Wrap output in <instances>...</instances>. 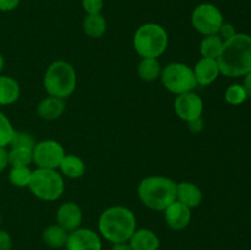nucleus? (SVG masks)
I'll return each mask as SVG.
<instances>
[{"label": "nucleus", "mask_w": 251, "mask_h": 250, "mask_svg": "<svg viewBox=\"0 0 251 250\" xmlns=\"http://www.w3.org/2000/svg\"><path fill=\"white\" fill-rule=\"evenodd\" d=\"M221 74L230 78H238L251 71V36L237 33L225 42L217 58Z\"/></svg>", "instance_id": "f257e3e1"}, {"label": "nucleus", "mask_w": 251, "mask_h": 250, "mask_svg": "<svg viewBox=\"0 0 251 250\" xmlns=\"http://www.w3.org/2000/svg\"><path fill=\"white\" fill-rule=\"evenodd\" d=\"M136 229V216L125 206H112L98 218L100 235L112 244L129 242Z\"/></svg>", "instance_id": "f03ea898"}, {"label": "nucleus", "mask_w": 251, "mask_h": 250, "mask_svg": "<svg viewBox=\"0 0 251 250\" xmlns=\"http://www.w3.org/2000/svg\"><path fill=\"white\" fill-rule=\"evenodd\" d=\"M137 195L150 210L164 211L176 200V183L167 176H146L137 186Z\"/></svg>", "instance_id": "7ed1b4c3"}, {"label": "nucleus", "mask_w": 251, "mask_h": 250, "mask_svg": "<svg viewBox=\"0 0 251 250\" xmlns=\"http://www.w3.org/2000/svg\"><path fill=\"white\" fill-rule=\"evenodd\" d=\"M76 70L69 61L55 60L47 68L43 76V86L49 96L68 98L76 90Z\"/></svg>", "instance_id": "20e7f679"}, {"label": "nucleus", "mask_w": 251, "mask_h": 250, "mask_svg": "<svg viewBox=\"0 0 251 250\" xmlns=\"http://www.w3.org/2000/svg\"><path fill=\"white\" fill-rule=\"evenodd\" d=\"M134 48L141 58L158 59L168 47L166 28L156 22L141 25L134 34Z\"/></svg>", "instance_id": "39448f33"}, {"label": "nucleus", "mask_w": 251, "mask_h": 250, "mask_svg": "<svg viewBox=\"0 0 251 250\" xmlns=\"http://www.w3.org/2000/svg\"><path fill=\"white\" fill-rule=\"evenodd\" d=\"M28 189L39 200L55 201L65 191V183L58 169L37 168L32 171Z\"/></svg>", "instance_id": "423d86ee"}, {"label": "nucleus", "mask_w": 251, "mask_h": 250, "mask_svg": "<svg viewBox=\"0 0 251 250\" xmlns=\"http://www.w3.org/2000/svg\"><path fill=\"white\" fill-rule=\"evenodd\" d=\"M161 80L164 87L176 96L191 92L198 86L193 68L179 61L169 63L162 69Z\"/></svg>", "instance_id": "0eeeda50"}, {"label": "nucleus", "mask_w": 251, "mask_h": 250, "mask_svg": "<svg viewBox=\"0 0 251 250\" xmlns=\"http://www.w3.org/2000/svg\"><path fill=\"white\" fill-rule=\"evenodd\" d=\"M223 22L225 21L221 10L211 2L198 5L191 14V25L194 29L202 36L217 34Z\"/></svg>", "instance_id": "6e6552de"}, {"label": "nucleus", "mask_w": 251, "mask_h": 250, "mask_svg": "<svg viewBox=\"0 0 251 250\" xmlns=\"http://www.w3.org/2000/svg\"><path fill=\"white\" fill-rule=\"evenodd\" d=\"M65 150L55 140H43L34 145L33 163L37 168L58 169L65 156Z\"/></svg>", "instance_id": "1a4fd4ad"}, {"label": "nucleus", "mask_w": 251, "mask_h": 250, "mask_svg": "<svg viewBox=\"0 0 251 250\" xmlns=\"http://www.w3.org/2000/svg\"><path fill=\"white\" fill-rule=\"evenodd\" d=\"M174 110L184 122L189 123L202 117L203 100L194 91L176 96L174 100Z\"/></svg>", "instance_id": "9d476101"}, {"label": "nucleus", "mask_w": 251, "mask_h": 250, "mask_svg": "<svg viewBox=\"0 0 251 250\" xmlns=\"http://www.w3.org/2000/svg\"><path fill=\"white\" fill-rule=\"evenodd\" d=\"M102 237L90 228H78L69 233L66 250H102Z\"/></svg>", "instance_id": "9b49d317"}, {"label": "nucleus", "mask_w": 251, "mask_h": 250, "mask_svg": "<svg viewBox=\"0 0 251 250\" xmlns=\"http://www.w3.org/2000/svg\"><path fill=\"white\" fill-rule=\"evenodd\" d=\"M82 210L75 202L63 203L56 211V223L68 233L78 229L82 225Z\"/></svg>", "instance_id": "f8f14e48"}, {"label": "nucleus", "mask_w": 251, "mask_h": 250, "mask_svg": "<svg viewBox=\"0 0 251 250\" xmlns=\"http://www.w3.org/2000/svg\"><path fill=\"white\" fill-rule=\"evenodd\" d=\"M164 212V220L172 230H183L191 221V210L179 201H174Z\"/></svg>", "instance_id": "ddd939ff"}, {"label": "nucleus", "mask_w": 251, "mask_h": 250, "mask_svg": "<svg viewBox=\"0 0 251 250\" xmlns=\"http://www.w3.org/2000/svg\"><path fill=\"white\" fill-rule=\"evenodd\" d=\"M194 75H195L196 82L201 86H208L215 82L221 75L220 66H218L217 59L201 58L194 66Z\"/></svg>", "instance_id": "4468645a"}, {"label": "nucleus", "mask_w": 251, "mask_h": 250, "mask_svg": "<svg viewBox=\"0 0 251 250\" xmlns=\"http://www.w3.org/2000/svg\"><path fill=\"white\" fill-rule=\"evenodd\" d=\"M203 194L196 184L191 181L176 183V201L181 202L190 210L199 207L202 202Z\"/></svg>", "instance_id": "2eb2a0df"}, {"label": "nucleus", "mask_w": 251, "mask_h": 250, "mask_svg": "<svg viewBox=\"0 0 251 250\" xmlns=\"http://www.w3.org/2000/svg\"><path fill=\"white\" fill-rule=\"evenodd\" d=\"M129 244L134 250H158L161 247V239L153 230L140 228L131 235Z\"/></svg>", "instance_id": "dca6fc26"}, {"label": "nucleus", "mask_w": 251, "mask_h": 250, "mask_svg": "<svg viewBox=\"0 0 251 250\" xmlns=\"http://www.w3.org/2000/svg\"><path fill=\"white\" fill-rule=\"evenodd\" d=\"M65 100L48 96L37 105V114L43 120H55L65 112Z\"/></svg>", "instance_id": "f3484780"}, {"label": "nucleus", "mask_w": 251, "mask_h": 250, "mask_svg": "<svg viewBox=\"0 0 251 250\" xmlns=\"http://www.w3.org/2000/svg\"><path fill=\"white\" fill-rule=\"evenodd\" d=\"M20 93L21 88L14 77L0 75V105L14 104L19 100Z\"/></svg>", "instance_id": "a211bd4d"}, {"label": "nucleus", "mask_w": 251, "mask_h": 250, "mask_svg": "<svg viewBox=\"0 0 251 250\" xmlns=\"http://www.w3.org/2000/svg\"><path fill=\"white\" fill-rule=\"evenodd\" d=\"M59 169H60L61 175L69 179H78L85 175L86 164L83 159L76 154H65L59 166Z\"/></svg>", "instance_id": "6ab92c4d"}, {"label": "nucleus", "mask_w": 251, "mask_h": 250, "mask_svg": "<svg viewBox=\"0 0 251 250\" xmlns=\"http://www.w3.org/2000/svg\"><path fill=\"white\" fill-rule=\"evenodd\" d=\"M68 237L69 233L63 227H60L58 223L56 225H48L42 232V240H43V243L47 247L51 248V249H61V248H65Z\"/></svg>", "instance_id": "aec40b11"}, {"label": "nucleus", "mask_w": 251, "mask_h": 250, "mask_svg": "<svg viewBox=\"0 0 251 250\" xmlns=\"http://www.w3.org/2000/svg\"><path fill=\"white\" fill-rule=\"evenodd\" d=\"M82 28L90 38H100L107 31V20L102 14L86 15L82 22Z\"/></svg>", "instance_id": "412c9836"}, {"label": "nucleus", "mask_w": 251, "mask_h": 250, "mask_svg": "<svg viewBox=\"0 0 251 250\" xmlns=\"http://www.w3.org/2000/svg\"><path fill=\"white\" fill-rule=\"evenodd\" d=\"M162 66L158 59L156 58H141V61L137 66L139 77L145 82H153L161 78Z\"/></svg>", "instance_id": "4be33fe9"}, {"label": "nucleus", "mask_w": 251, "mask_h": 250, "mask_svg": "<svg viewBox=\"0 0 251 250\" xmlns=\"http://www.w3.org/2000/svg\"><path fill=\"white\" fill-rule=\"evenodd\" d=\"M223 44H225V42L218 34L203 36V38L200 42L201 58L217 59L222 51Z\"/></svg>", "instance_id": "5701e85b"}, {"label": "nucleus", "mask_w": 251, "mask_h": 250, "mask_svg": "<svg viewBox=\"0 0 251 250\" xmlns=\"http://www.w3.org/2000/svg\"><path fill=\"white\" fill-rule=\"evenodd\" d=\"M10 167H29L33 163V149L28 147H10L7 151Z\"/></svg>", "instance_id": "b1692460"}, {"label": "nucleus", "mask_w": 251, "mask_h": 250, "mask_svg": "<svg viewBox=\"0 0 251 250\" xmlns=\"http://www.w3.org/2000/svg\"><path fill=\"white\" fill-rule=\"evenodd\" d=\"M32 171L29 167H11L9 172V180L16 188H28Z\"/></svg>", "instance_id": "393cba45"}, {"label": "nucleus", "mask_w": 251, "mask_h": 250, "mask_svg": "<svg viewBox=\"0 0 251 250\" xmlns=\"http://www.w3.org/2000/svg\"><path fill=\"white\" fill-rule=\"evenodd\" d=\"M225 98L230 105H240L248 100V95L244 86L239 85V83H234V85H230L226 90Z\"/></svg>", "instance_id": "a878e982"}, {"label": "nucleus", "mask_w": 251, "mask_h": 250, "mask_svg": "<svg viewBox=\"0 0 251 250\" xmlns=\"http://www.w3.org/2000/svg\"><path fill=\"white\" fill-rule=\"evenodd\" d=\"M15 131H16V130L14 129V126H12L11 122H10V119L7 118V115H5L4 113L0 112V147L6 149V147L9 146Z\"/></svg>", "instance_id": "bb28decb"}, {"label": "nucleus", "mask_w": 251, "mask_h": 250, "mask_svg": "<svg viewBox=\"0 0 251 250\" xmlns=\"http://www.w3.org/2000/svg\"><path fill=\"white\" fill-rule=\"evenodd\" d=\"M36 141L34 137L31 134L26 131H15L14 136H12L11 142H10V147H28V149H33Z\"/></svg>", "instance_id": "cd10ccee"}, {"label": "nucleus", "mask_w": 251, "mask_h": 250, "mask_svg": "<svg viewBox=\"0 0 251 250\" xmlns=\"http://www.w3.org/2000/svg\"><path fill=\"white\" fill-rule=\"evenodd\" d=\"M82 9L87 15L102 14L104 0H82Z\"/></svg>", "instance_id": "c85d7f7f"}, {"label": "nucleus", "mask_w": 251, "mask_h": 250, "mask_svg": "<svg viewBox=\"0 0 251 250\" xmlns=\"http://www.w3.org/2000/svg\"><path fill=\"white\" fill-rule=\"evenodd\" d=\"M237 33L238 32H237V29H235V27L233 26L232 24H229V22H223L217 32V34L223 39V42L230 39L232 37H234Z\"/></svg>", "instance_id": "c756f323"}, {"label": "nucleus", "mask_w": 251, "mask_h": 250, "mask_svg": "<svg viewBox=\"0 0 251 250\" xmlns=\"http://www.w3.org/2000/svg\"><path fill=\"white\" fill-rule=\"evenodd\" d=\"M12 249V238L10 233L6 230L0 229V250H11Z\"/></svg>", "instance_id": "7c9ffc66"}, {"label": "nucleus", "mask_w": 251, "mask_h": 250, "mask_svg": "<svg viewBox=\"0 0 251 250\" xmlns=\"http://www.w3.org/2000/svg\"><path fill=\"white\" fill-rule=\"evenodd\" d=\"M21 0H0V11L10 12L17 9Z\"/></svg>", "instance_id": "2f4dec72"}, {"label": "nucleus", "mask_w": 251, "mask_h": 250, "mask_svg": "<svg viewBox=\"0 0 251 250\" xmlns=\"http://www.w3.org/2000/svg\"><path fill=\"white\" fill-rule=\"evenodd\" d=\"M188 124H189V129H190V131L194 132V134H196V132H200L201 130L205 127V123H203L202 117L199 118V119L193 120V122H189Z\"/></svg>", "instance_id": "473e14b6"}, {"label": "nucleus", "mask_w": 251, "mask_h": 250, "mask_svg": "<svg viewBox=\"0 0 251 250\" xmlns=\"http://www.w3.org/2000/svg\"><path fill=\"white\" fill-rule=\"evenodd\" d=\"M9 166V158H7V151L4 147H0V173L6 169Z\"/></svg>", "instance_id": "72a5a7b5"}, {"label": "nucleus", "mask_w": 251, "mask_h": 250, "mask_svg": "<svg viewBox=\"0 0 251 250\" xmlns=\"http://www.w3.org/2000/svg\"><path fill=\"white\" fill-rule=\"evenodd\" d=\"M245 91H247L248 98H251V71L244 76V82H243Z\"/></svg>", "instance_id": "f704fd0d"}, {"label": "nucleus", "mask_w": 251, "mask_h": 250, "mask_svg": "<svg viewBox=\"0 0 251 250\" xmlns=\"http://www.w3.org/2000/svg\"><path fill=\"white\" fill-rule=\"evenodd\" d=\"M110 250H134L131 248V245L129 244V242L124 243H115V244H112V249Z\"/></svg>", "instance_id": "c9c22d12"}, {"label": "nucleus", "mask_w": 251, "mask_h": 250, "mask_svg": "<svg viewBox=\"0 0 251 250\" xmlns=\"http://www.w3.org/2000/svg\"><path fill=\"white\" fill-rule=\"evenodd\" d=\"M4 68H5V58H4V55L0 53V75H1Z\"/></svg>", "instance_id": "e433bc0d"}, {"label": "nucleus", "mask_w": 251, "mask_h": 250, "mask_svg": "<svg viewBox=\"0 0 251 250\" xmlns=\"http://www.w3.org/2000/svg\"><path fill=\"white\" fill-rule=\"evenodd\" d=\"M1 221H2V218H1V215H0V225H1Z\"/></svg>", "instance_id": "4c0bfd02"}, {"label": "nucleus", "mask_w": 251, "mask_h": 250, "mask_svg": "<svg viewBox=\"0 0 251 250\" xmlns=\"http://www.w3.org/2000/svg\"><path fill=\"white\" fill-rule=\"evenodd\" d=\"M250 221H251V216H250Z\"/></svg>", "instance_id": "58836bf2"}, {"label": "nucleus", "mask_w": 251, "mask_h": 250, "mask_svg": "<svg viewBox=\"0 0 251 250\" xmlns=\"http://www.w3.org/2000/svg\"><path fill=\"white\" fill-rule=\"evenodd\" d=\"M250 2H251V0H250Z\"/></svg>", "instance_id": "ea45409f"}]
</instances>
